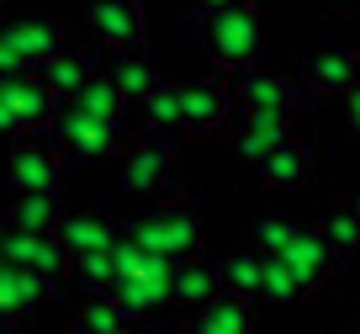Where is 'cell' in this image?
I'll use <instances>...</instances> for the list:
<instances>
[{
    "mask_svg": "<svg viewBox=\"0 0 360 334\" xmlns=\"http://www.w3.org/2000/svg\"><path fill=\"white\" fill-rule=\"evenodd\" d=\"M217 266H223V292H233V297H244V302H265V255H259L255 245L228 249Z\"/></svg>",
    "mask_w": 360,
    "mask_h": 334,
    "instance_id": "obj_21",
    "label": "cell"
},
{
    "mask_svg": "<svg viewBox=\"0 0 360 334\" xmlns=\"http://www.w3.org/2000/svg\"><path fill=\"white\" fill-rule=\"evenodd\" d=\"M0 266H6V255H0Z\"/></svg>",
    "mask_w": 360,
    "mask_h": 334,
    "instance_id": "obj_42",
    "label": "cell"
},
{
    "mask_svg": "<svg viewBox=\"0 0 360 334\" xmlns=\"http://www.w3.org/2000/svg\"><path fill=\"white\" fill-rule=\"evenodd\" d=\"M238 90V111H281V117H292L297 96H302V85H297L292 75H281V69H244V75L233 80Z\"/></svg>",
    "mask_w": 360,
    "mask_h": 334,
    "instance_id": "obj_13",
    "label": "cell"
},
{
    "mask_svg": "<svg viewBox=\"0 0 360 334\" xmlns=\"http://www.w3.org/2000/svg\"><path fill=\"white\" fill-rule=\"evenodd\" d=\"M117 180H122L127 197L143 202H165L175 191V149L165 138H133V144L117 154Z\"/></svg>",
    "mask_w": 360,
    "mask_h": 334,
    "instance_id": "obj_3",
    "label": "cell"
},
{
    "mask_svg": "<svg viewBox=\"0 0 360 334\" xmlns=\"http://www.w3.org/2000/svg\"><path fill=\"white\" fill-rule=\"evenodd\" d=\"M6 32H11V43H16L27 69H43L48 58H58L69 48V32L53 16H22V22H6Z\"/></svg>",
    "mask_w": 360,
    "mask_h": 334,
    "instance_id": "obj_15",
    "label": "cell"
},
{
    "mask_svg": "<svg viewBox=\"0 0 360 334\" xmlns=\"http://www.w3.org/2000/svg\"><path fill=\"white\" fill-rule=\"evenodd\" d=\"M117 334H138V323H122V329H117Z\"/></svg>",
    "mask_w": 360,
    "mask_h": 334,
    "instance_id": "obj_39",
    "label": "cell"
},
{
    "mask_svg": "<svg viewBox=\"0 0 360 334\" xmlns=\"http://www.w3.org/2000/svg\"><path fill=\"white\" fill-rule=\"evenodd\" d=\"M360 85V48L349 43H323L302 58V90L323 101H345Z\"/></svg>",
    "mask_w": 360,
    "mask_h": 334,
    "instance_id": "obj_7",
    "label": "cell"
},
{
    "mask_svg": "<svg viewBox=\"0 0 360 334\" xmlns=\"http://www.w3.org/2000/svg\"><path fill=\"white\" fill-rule=\"evenodd\" d=\"M53 144H64L69 159H85V165H96V159H117L122 154V123H106V117H90L85 106H75V101H64V111H58L53 123Z\"/></svg>",
    "mask_w": 360,
    "mask_h": 334,
    "instance_id": "obj_5",
    "label": "cell"
},
{
    "mask_svg": "<svg viewBox=\"0 0 360 334\" xmlns=\"http://www.w3.org/2000/svg\"><path fill=\"white\" fill-rule=\"evenodd\" d=\"M0 90L11 96V106L22 111V128L27 133H53L64 101L53 96V85L43 80V69H22V75H0Z\"/></svg>",
    "mask_w": 360,
    "mask_h": 334,
    "instance_id": "obj_10",
    "label": "cell"
},
{
    "mask_svg": "<svg viewBox=\"0 0 360 334\" xmlns=\"http://www.w3.org/2000/svg\"><path fill=\"white\" fill-rule=\"evenodd\" d=\"M138 123H143L148 138H165V144L186 138V111H180V85L175 80H165L148 101H138Z\"/></svg>",
    "mask_w": 360,
    "mask_h": 334,
    "instance_id": "obj_20",
    "label": "cell"
},
{
    "mask_svg": "<svg viewBox=\"0 0 360 334\" xmlns=\"http://www.w3.org/2000/svg\"><path fill=\"white\" fill-rule=\"evenodd\" d=\"M259 186L265 191H302L307 186V175H313V144L307 138H286L276 154H265L259 159Z\"/></svg>",
    "mask_w": 360,
    "mask_h": 334,
    "instance_id": "obj_16",
    "label": "cell"
},
{
    "mask_svg": "<svg viewBox=\"0 0 360 334\" xmlns=\"http://www.w3.org/2000/svg\"><path fill=\"white\" fill-rule=\"evenodd\" d=\"M6 323H11V313H6V308H0V334H6Z\"/></svg>",
    "mask_w": 360,
    "mask_h": 334,
    "instance_id": "obj_38",
    "label": "cell"
},
{
    "mask_svg": "<svg viewBox=\"0 0 360 334\" xmlns=\"http://www.w3.org/2000/svg\"><path fill=\"white\" fill-rule=\"evenodd\" d=\"M349 202H355V212H360V191H355V197H349Z\"/></svg>",
    "mask_w": 360,
    "mask_h": 334,
    "instance_id": "obj_40",
    "label": "cell"
},
{
    "mask_svg": "<svg viewBox=\"0 0 360 334\" xmlns=\"http://www.w3.org/2000/svg\"><path fill=\"white\" fill-rule=\"evenodd\" d=\"M85 27H90V37H96L106 54L143 48V37H148V16H143L138 0H90L85 6Z\"/></svg>",
    "mask_w": 360,
    "mask_h": 334,
    "instance_id": "obj_9",
    "label": "cell"
},
{
    "mask_svg": "<svg viewBox=\"0 0 360 334\" xmlns=\"http://www.w3.org/2000/svg\"><path fill=\"white\" fill-rule=\"evenodd\" d=\"M127 239H138V245L148 249V255H165V260H191L202 255V212L191 207V202H159L154 212H143V218H133L122 228Z\"/></svg>",
    "mask_w": 360,
    "mask_h": 334,
    "instance_id": "obj_2",
    "label": "cell"
},
{
    "mask_svg": "<svg viewBox=\"0 0 360 334\" xmlns=\"http://www.w3.org/2000/svg\"><path fill=\"white\" fill-rule=\"evenodd\" d=\"M48 287L53 281L48 276H37V271H22V266H0V308L11 313V318H27V313H37L43 308V297H48Z\"/></svg>",
    "mask_w": 360,
    "mask_h": 334,
    "instance_id": "obj_22",
    "label": "cell"
},
{
    "mask_svg": "<svg viewBox=\"0 0 360 334\" xmlns=\"http://www.w3.org/2000/svg\"><path fill=\"white\" fill-rule=\"evenodd\" d=\"M286 138H297V128H292V117H281V111H238L233 123H228V144H233V154L249 159V165H259L265 154H276Z\"/></svg>",
    "mask_w": 360,
    "mask_h": 334,
    "instance_id": "obj_11",
    "label": "cell"
},
{
    "mask_svg": "<svg viewBox=\"0 0 360 334\" xmlns=\"http://www.w3.org/2000/svg\"><path fill=\"white\" fill-rule=\"evenodd\" d=\"M75 106H85L90 117H106V123H122V117H127V96L112 85V75H106V69L75 96Z\"/></svg>",
    "mask_w": 360,
    "mask_h": 334,
    "instance_id": "obj_29",
    "label": "cell"
},
{
    "mask_svg": "<svg viewBox=\"0 0 360 334\" xmlns=\"http://www.w3.org/2000/svg\"><path fill=\"white\" fill-rule=\"evenodd\" d=\"M69 281H75L85 297H96V292H112V287H117V260H112V249L75 255V260H69Z\"/></svg>",
    "mask_w": 360,
    "mask_h": 334,
    "instance_id": "obj_27",
    "label": "cell"
},
{
    "mask_svg": "<svg viewBox=\"0 0 360 334\" xmlns=\"http://www.w3.org/2000/svg\"><path fill=\"white\" fill-rule=\"evenodd\" d=\"M180 334H202V329H180Z\"/></svg>",
    "mask_w": 360,
    "mask_h": 334,
    "instance_id": "obj_41",
    "label": "cell"
},
{
    "mask_svg": "<svg viewBox=\"0 0 360 334\" xmlns=\"http://www.w3.org/2000/svg\"><path fill=\"white\" fill-rule=\"evenodd\" d=\"M202 48H207V58H212L217 69H228V75L255 69L259 54H265V16H259V6L255 0H233V6L212 11L202 22Z\"/></svg>",
    "mask_w": 360,
    "mask_h": 334,
    "instance_id": "obj_1",
    "label": "cell"
},
{
    "mask_svg": "<svg viewBox=\"0 0 360 334\" xmlns=\"http://www.w3.org/2000/svg\"><path fill=\"white\" fill-rule=\"evenodd\" d=\"M233 106H238V90H233V80H228V69L202 75V80H186V85H180L186 138H217V133H228Z\"/></svg>",
    "mask_w": 360,
    "mask_h": 334,
    "instance_id": "obj_4",
    "label": "cell"
},
{
    "mask_svg": "<svg viewBox=\"0 0 360 334\" xmlns=\"http://www.w3.org/2000/svg\"><path fill=\"white\" fill-rule=\"evenodd\" d=\"M339 106H345V128H349V138H360V85L349 90V96L339 101Z\"/></svg>",
    "mask_w": 360,
    "mask_h": 334,
    "instance_id": "obj_34",
    "label": "cell"
},
{
    "mask_svg": "<svg viewBox=\"0 0 360 334\" xmlns=\"http://www.w3.org/2000/svg\"><path fill=\"white\" fill-rule=\"evenodd\" d=\"M191 329H202V334H255V318H249V302L244 297L217 292L207 308L191 313Z\"/></svg>",
    "mask_w": 360,
    "mask_h": 334,
    "instance_id": "obj_25",
    "label": "cell"
},
{
    "mask_svg": "<svg viewBox=\"0 0 360 334\" xmlns=\"http://www.w3.org/2000/svg\"><path fill=\"white\" fill-rule=\"evenodd\" d=\"M281 260H286V271L297 276V287L302 292H318L328 276H334V249H328V239L318 234V228H297V239L281 249Z\"/></svg>",
    "mask_w": 360,
    "mask_h": 334,
    "instance_id": "obj_14",
    "label": "cell"
},
{
    "mask_svg": "<svg viewBox=\"0 0 360 334\" xmlns=\"http://www.w3.org/2000/svg\"><path fill=\"white\" fill-rule=\"evenodd\" d=\"M96 75H101V69H96V54H85V48H64L58 58H48V64H43V80L53 85L58 101H75Z\"/></svg>",
    "mask_w": 360,
    "mask_h": 334,
    "instance_id": "obj_24",
    "label": "cell"
},
{
    "mask_svg": "<svg viewBox=\"0 0 360 334\" xmlns=\"http://www.w3.org/2000/svg\"><path fill=\"white\" fill-rule=\"evenodd\" d=\"M117 239H122V228L101 212H64V223H58V245L69 255H96V249H112Z\"/></svg>",
    "mask_w": 360,
    "mask_h": 334,
    "instance_id": "obj_19",
    "label": "cell"
},
{
    "mask_svg": "<svg viewBox=\"0 0 360 334\" xmlns=\"http://www.w3.org/2000/svg\"><path fill=\"white\" fill-rule=\"evenodd\" d=\"M6 180H11V191H58L64 186V159H58L53 138H43V133L11 138Z\"/></svg>",
    "mask_w": 360,
    "mask_h": 334,
    "instance_id": "obj_8",
    "label": "cell"
},
{
    "mask_svg": "<svg viewBox=\"0 0 360 334\" xmlns=\"http://www.w3.org/2000/svg\"><path fill=\"white\" fill-rule=\"evenodd\" d=\"M169 276H175V260H165V255H148L143 260V271L138 276H122L112 287V297L122 302V313H127V323H148V318H159V313L169 308Z\"/></svg>",
    "mask_w": 360,
    "mask_h": 334,
    "instance_id": "obj_6",
    "label": "cell"
},
{
    "mask_svg": "<svg viewBox=\"0 0 360 334\" xmlns=\"http://www.w3.org/2000/svg\"><path fill=\"white\" fill-rule=\"evenodd\" d=\"M223 292V266H212V260L191 255V260H175V276H169V297H175V308H207V302Z\"/></svg>",
    "mask_w": 360,
    "mask_h": 334,
    "instance_id": "obj_17",
    "label": "cell"
},
{
    "mask_svg": "<svg viewBox=\"0 0 360 334\" xmlns=\"http://www.w3.org/2000/svg\"><path fill=\"white\" fill-rule=\"evenodd\" d=\"M0 133L6 138H27V128H22V111L11 106V96L0 90Z\"/></svg>",
    "mask_w": 360,
    "mask_h": 334,
    "instance_id": "obj_32",
    "label": "cell"
},
{
    "mask_svg": "<svg viewBox=\"0 0 360 334\" xmlns=\"http://www.w3.org/2000/svg\"><path fill=\"white\" fill-rule=\"evenodd\" d=\"M0 255L11 260V266H22V271L48 276V281L69 276V260H75L58 245V234H22V228H6V234H0Z\"/></svg>",
    "mask_w": 360,
    "mask_h": 334,
    "instance_id": "obj_12",
    "label": "cell"
},
{
    "mask_svg": "<svg viewBox=\"0 0 360 334\" xmlns=\"http://www.w3.org/2000/svg\"><path fill=\"white\" fill-rule=\"evenodd\" d=\"M302 297V287H297V276L286 271L281 255H265V302H276V308H286V302Z\"/></svg>",
    "mask_w": 360,
    "mask_h": 334,
    "instance_id": "obj_31",
    "label": "cell"
},
{
    "mask_svg": "<svg viewBox=\"0 0 360 334\" xmlns=\"http://www.w3.org/2000/svg\"><path fill=\"white\" fill-rule=\"evenodd\" d=\"M58 223H64L58 191H16L11 197V228H22V234H58Z\"/></svg>",
    "mask_w": 360,
    "mask_h": 334,
    "instance_id": "obj_23",
    "label": "cell"
},
{
    "mask_svg": "<svg viewBox=\"0 0 360 334\" xmlns=\"http://www.w3.org/2000/svg\"><path fill=\"white\" fill-rule=\"evenodd\" d=\"M122 323H127V313H122V302H117L112 292L85 297V302H79V313H75V334H117Z\"/></svg>",
    "mask_w": 360,
    "mask_h": 334,
    "instance_id": "obj_28",
    "label": "cell"
},
{
    "mask_svg": "<svg viewBox=\"0 0 360 334\" xmlns=\"http://www.w3.org/2000/svg\"><path fill=\"white\" fill-rule=\"evenodd\" d=\"M323 6H328V11H339V16H355L360 11V0H323Z\"/></svg>",
    "mask_w": 360,
    "mask_h": 334,
    "instance_id": "obj_36",
    "label": "cell"
},
{
    "mask_svg": "<svg viewBox=\"0 0 360 334\" xmlns=\"http://www.w3.org/2000/svg\"><path fill=\"white\" fill-rule=\"evenodd\" d=\"M106 75H112V85L127 96V106L148 101L159 85H165V75L154 69V58H148L143 48H122V54H112V58H106Z\"/></svg>",
    "mask_w": 360,
    "mask_h": 334,
    "instance_id": "obj_18",
    "label": "cell"
},
{
    "mask_svg": "<svg viewBox=\"0 0 360 334\" xmlns=\"http://www.w3.org/2000/svg\"><path fill=\"white\" fill-rule=\"evenodd\" d=\"M22 54H16V43H11V32H6V22H0V75H22Z\"/></svg>",
    "mask_w": 360,
    "mask_h": 334,
    "instance_id": "obj_33",
    "label": "cell"
},
{
    "mask_svg": "<svg viewBox=\"0 0 360 334\" xmlns=\"http://www.w3.org/2000/svg\"><path fill=\"white\" fill-rule=\"evenodd\" d=\"M318 234L328 239L334 255H360V212H355V202H328V207L318 212Z\"/></svg>",
    "mask_w": 360,
    "mask_h": 334,
    "instance_id": "obj_26",
    "label": "cell"
},
{
    "mask_svg": "<svg viewBox=\"0 0 360 334\" xmlns=\"http://www.w3.org/2000/svg\"><path fill=\"white\" fill-rule=\"evenodd\" d=\"M334 334H360V323H345V329H334Z\"/></svg>",
    "mask_w": 360,
    "mask_h": 334,
    "instance_id": "obj_37",
    "label": "cell"
},
{
    "mask_svg": "<svg viewBox=\"0 0 360 334\" xmlns=\"http://www.w3.org/2000/svg\"><path fill=\"white\" fill-rule=\"evenodd\" d=\"M292 239H297V223H286V218H255V228H249V245L259 255H281Z\"/></svg>",
    "mask_w": 360,
    "mask_h": 334,
    "instance_id": "obj_30",
    "label": "cell"
},
{
    "mask_svg": "<svg viewBox=\"0 0 360 334\" xmlns=\"http://www.w3.org/2000/svg\"><path fill=\"white\" fill-rule=\"evenodd\" d=\"M186 6H191V16H196V22H207L212 11H223V6H233V0H186Z\"/></svg>",
    "mask_w": 360,
    "mask_h": 334,
    "instance_id": "obj_35",
    "label": "cell"
}]
</instances>
